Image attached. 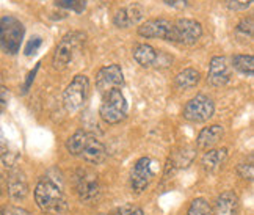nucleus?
<instances>
[{
	"mask_svg": "<svg viewBox=\"0 0 254 215\" xmlns=\"http://www.w3.org/2000/svg\"><path fill=\"white\" fill-rule=\"evenodd\" d=\"M66 149L71 155L82 157L91 165H99L107 159V151L104 143H101L94 135L85 131H77L66 142Z\"/></svg>",
	"mask_w": 254,
	"mask_h": 215,
	"instance_id": "obj_1",
	"label": "nucleus"
},
{
	"mask_svg": "<svg viewBox=\"0 0 254 215\" xmlns=\"http://www.w3.org/2000/svg\"><path fill=\"white\" fill-rule=\"evenodd\" d=\"M35 201L43 212L62 215L67 211V200L62 187L55 181L44 178L36 184Z\"/></svg>",
	"mask_w": 254,
	"mask_h": 215,
	"instance_id": "obj_2",
	"label": "nucleus"
},
{
	"mask_svg": "<svg viewBox=\"0 0 254 215\" xmlns=\"http://www.w3.org/2000/svg\"><path fill=\"white\" fill-rule=\"evenodd\" d=\"M25 28L22 22L14 16L0 17V49L9 55H14L21 49Z\"/></svg>",
	"mask_w": 254,
	"mask_h": 215,
	"instance_id": "obj_3",
	"label": "nucleus"
},
{
	"mask_svg": "<svg viewBox=\"0 0 254 215\" xmlns=\"http://www.w3.org/2000/svg\"><path fill=\"white\" fill-rule=\"evenodd\" d=\"M83 43H85V35L82 32H71L64 35L54 54L52 62L55 70H66L74 62V58L79 54Z\"/></svg>",
	"mask_w": 254,
	"mask_h": 215,
	"instance_id": "obj_4",
	"label": "nucleus"
},
{
	"mask_svg": "<svg viewBox=\"0 0 254 215\" xmlns=\"http://www.w3.org/2000/svg\"><path fill=\"white\" fill-rule=\"evenodd\" d=\"M102 96H104V99H102L101 110H99L101 118L109 124H118L124 121L129 107H127V101L120 88L110 90L109 93H105Z\"/></svg>",
	"mask_w": 254,
	"mask_h": 215,
	"instance_id": "obj_5",
	"label": "nucleus"
},
{
	"mask_svg": "<svg viewBox=\"0 0 254 215\" xmlns=\"http://www.w3.org/2000/svg\"><path fill=\"white\" fill-rule=\"evenodd\" d=\"M88 93H90V80H88V77L83 74L75 75L63 93V102L66 110L69 113L79 112L86 102Z\"/></svg>",
	"mask_w": 254,
	"mask_h": 215,
	"instance_id": "obj_6",
	"label": "nucleus"
},
{
	"mask_svg": "<svg viewBox=\"0 0 254 215\" xmlns=\"http://www.w3.org/2000/svg\"><path fill=\"white\" fill-rule=\"evenodd\" d=\"M202 36V25L194 19H178L171 22L168 41L181 44H194Z\"/></svg>",
	"mask_w": 254,
	"mask_h": 215,
	"instance_id": "obj_7",
	"label": "nucleus"
},
{
	"mask_svg": "<svg viewBox=\"0 0 254 215\" xmlns=\"http://www.w3.org/2000/svg\"><path fill=\"white\" fill-rule=\"evenodd\" d=\"M215 112V105L210 97L206 94H198L184 107V118L191 123H204L210 120Z\"/></svg>",
	"mask_w": 254,
	"mask_h": 215,
	"instance_id": "obj_8",
	"label": "nucleus"
},
{
	"mask_svg": "<svg viewBox=\"0 0 254 215\" xmlns=\"http://www.w3.org/2000/svg\"><path fill=\"white\" fill-rule=\"evenodd\" d=\"M75 189L79 193L80 200L83 201H94L101 193V184L97 174L88 168H82L75 174Z\"/></svg>",
	"mask_w": 254,
	"mask_h": 215,
	"instance_id": "obj_9",
	"label": "nucleus"
},
{
	"mask_svg": "<svg viewBox=\"0 0 254 215\" xmlns=\"http://www.w3.org/2000/svg\"><path fill=\"white\" fill-rule=\"evenodd\" d=\"M154 162L151 157H141L136 160L130 171V187L135 193H141L148 189L154 178Z\"/></svg>",
	"mask_w": 254,
	"mask_h": 215,
	"instance_id": "obj_10",
	"label": "nucleus"
},
{
	"mask_svg": "<svg viewBox=\"0 0 254 215\" xmlns=\"http://www.w3.org/2000/svg\"><path fill=\"white\" fill-rule=\"evenodd\" d=\"M124 85V74L120 65H109L99 70L96 75V86L102 94L109 93L110 90L120 88Z\"/></svg>",
	"mask_w": 254,
	"mask_h": 215,
	"instance_id": "obj_11",
	"label": "nucleus"
},
{
	"mask_svg": "<svg viewBox=\"0 0 254 215\" xmlns=\"http://www.w3.org/2000/svg\"><path fill=\"white\" fill-rule=\"evenodd\" d=\"M231 79V68L226 57H213L210 60L207 82L212 86H223Z\"/></svg>",
	"mask_w": 254,
	"mask_h": 215,
	"instance_id": "obj_12",
	"label": "nucleus"
},
{
	"mask_svg": "<svg viewBox=\"0 0 254 215\" xmlns=\"http://www.w3.org/2000/svg\"><path fill=\"white\" fill-rule=\"evenodd\" d=\"M170 30L171 22L167 19H149L138 27V35L143 38H160L168 41Z\"/></svg>",
	"mask_w": 254,
	"mask_h": 215,
	"instance_id": "obj_13",
	"label": "nucleus"
},
{
	"mask_svg": "<svg viewBox=\"0 0 254 215\" xmlns=\"http://www.w3.org/2000/svg\"><path fill=\"white\" fill-rule=\"evenodd\" d=\"M143 14H144L143 6L138 3H133V5L126 6V8H121L120 11L115 14L113 22L116 27H120V28H129L135 24H138L143 19Z\"/></svg>",
	"mask_w": 254,
	"mask_h": 215,
	"instance_id": "obj_14",
	"label": "nucleus"
},
{
	"mask_svg": "<svg viewBox=\"0 0 254 215\" xmlns=\"http://www.w3.org/2000/svg\"><path fill=\"white\" fill-rule=\"evenodd\" d=\"M6 187H8V195L14 201H21L28 195V182L25 179V174L21 170L9 171Z\"/></svg>",
	"mask_w": 254,
	"mask_h": 215,
	"instance_id": "obj_15",
	"label": "nucleus"
},
{
	"mask_svg": "<svg viewBox=\"0 0 254 215\" xmlns=\"http://www.w3.org/2000/svg\"><path fill=\"white\" fill-rule=\"evenodd\" d=\"M240 201L236 192L226 190L223 192L215 201V208L212 209V215H237Z\"/></svg>",
	"mask_w": 254,
	"mask_h": 215,
	"instance_id": "obj_16",
	"label": "nucleus"
},
{
	"mask_svg": "<svg viewBox=\"0 0 254 215\" xmlns=\"http://www.w3.org/2000/svg\"><path fill=\"white\" fill-rule=\"evenodd\" d=\"M223 134H224V129L218 124H213V126H209V128H204L199 135H198V148L201 149H209L212 148L213 144H217L221 139H223Z\"/></svg>",
	"mask_w": 254,
	"mask_h": 215,
	"instance_id": "obj_17",
	"label": "nucleus"
},
{
	"mask_svg": "<svg viewBox=\"0 0 254 215\" xmlns=\"http://www.w3.org/2000/svg\"><path fill=\"white\" fill-rule=\"evenodd\" d=\"M228 159V149L221 148V149H210L209 152L204 154V157L201 160L202 168L209 171V173H215L217 170L221 168V165L226 162Z\"/></svg>",
	"mask_w": 254,
	"mask_h": 215,
	"instance_id": "obj_18",
	"label": "nucleus"
},
{
	"mask_svg": "<svg viewBox=\"0 0 254 215\" xmlns=\"http://www.w3.org/2000/svg\"><path fill=\"white\" fill-rule=\"evenodd\" d=\"M133 58L136 60V63L144 66V68H149L155 63V58H157V51L149 46V44H136L133 47Z\"/></svg>",
	"mask_w": 254,
	"mask_h": 215,
	"instance_id": "obj_19",
	"label": "nucleus"
},
{
	"mask_svg": "<svg viewBox=\"0 0 254 215\" xmlns=\"http://www.w3.org/2000/svg\"><path fill=\"white\" fill-rule=\"evenodd\" d=\"M199 72L193 68H187V70L181 71L176 75V85H178L181 90H189V88L196 86L199 82Z\"/></svg>",
	"mask_w": 254,
	"mask_h": 215,
	"instance_id": "obj_20",
	"label": "nucleus"
},
{
	"mask_svg": "<svg viewBox=\"0 0 254 215\" xmlns=\"http://www.w3.org/2000/svg\"><path fill=\"white\" fill-rule=\"evenodd\" d=\"M234 68L245 75H253L254 72V58L253 55H234L232 58Z\"/></svg>",
	"mask_w": 254,
	"mask_h": 215,
	"instance_id": "obj_21",
	"label": "nucleus"
},
{
	"mask_svg": "<svg viewBox=\"0 0 254 215\" xmlns=\"http://www.w3.org/2000/svg\"><path fill=\"white\" fill-rule=\"evenodd\" d=\"M187 215H212V208L204 198H196L191 201Z\"/></svg>",
	"mask_w": 254,
	"mask_h": 215,
	"instance_id": "obj_22",
	"label": "nucleus"
},
{
	"mask_svg": "<svg viewBox=\"0 0 254 215\" xmlns=\"http://www.w3.org/2000/svg\"><path fill=\"white\" fill-rule=\"evenodd\" d=\"M57 6H62L64 9H72L75 13H82L86 8L85 0H55Z\"/></svg>",
	"mask_w": 254,
	"mask_h": 215,
	"instance_id": "obj_23",
	"label": "nucleus"
},
{
	"mask_svg": "<svg viewBox=\"0 0 254 215\" xmlns=\"http://www.w3.org/2000/svg\"><path fill=\"white\" fill-rule=\"evenodd\" d=\"M237 35H240L242 38H253V16H248L245 19H242L240 24L236 28Z\"/></svg>",
	"mask_w": 254,
	"mask_h": 215,
	"instance_id": "obj_24",
	"label": "nucleus"
},
{
	"mask_svg": "<svg viewBox=\"0 0 254 215\" xmlns=\"http://www.w3.org/2000/svg\"><path fill=\"white\" fill-rule=\"evenodd\" d=\"M110 215H144L143 209L140 206H136V204H124V206L115 209Z\"/></svg>",
	"mask_w": 254,
	"mask_h": 215,
	"instance_id": "obj_25",
	"label": "nucleus"
},
{
	"mask_svg": "<svg viewBox=\"0 0 254 215\" xmlns=\"http://www.w3.org/2000/svg\"><path fill=\"white\" fill-rule=\"evenodd\" d=\"M253 0H224L226 6L231 11H242V9H247L251 5Z\"/></svg>",
	"mask_w": 254,
	"mask_h": 215,
	"instance_id": "obj_26",
	"label": "nucleus"
},
{
	"mask_svg": "<svg viewBox=\"0 0 254 215\" xmlns=\"http://www.w3.org/2000/svg\"><path fill=\"white\" fill-rule=\"evenodd\" d=\"M239 174H240V178H243V179L253 181V176H254V167H253V162L239 165Z\"/></svg>",
	"mask_w": 254,
	"mask_h": 215,
	"instance_id": "obj_27",
	"label": "nucleus"
},
{
	"mask_svg": "<svg viewBox=\"0 0 254 215\" xmlns=\"http://www.w3.org/2000/svg\"><path fill=\"white\" fill-rule=\"evenodd\" d=\"M41 44H43V40H41L40 36L32 38V40L28 41L27 46H25V55H33V54H36L38 49L41 47Z\"/></svg>",
	"mask_w": 254,
	"mask_h": 215,
	"instance_id": "obj_28",
	"label": "nucleus"
},
{
	"mask_svg": "<svg viewBox=\"0 0 254 215\" xmlns=\"http://www.w3.org/2000/svg\"><path fill=\"white\" fill-rule=\"evenodd\" d=\"M2 215H30V212L17 206H5L2 209Z\"/></svg>",
	"mask_w": 254,
	"mask_h": 215,
	"instance_id": "obj_29",
	"label": "nucleus"
},
{
	"mask_svg": "<svg viewBox=\"0 0 254 215\" xmlns=\"http://www.w3.org/2000/svg\"><path fill=\"white\" fill-rule=\"evenodd\" d=\"M8 99H9V94H8V90L6 88L0 83V112H2L5 107H6V104H8Z\"/></svg>",
	"mask_w": 254,
	"mask_h": 215,
	"instance_id": "obj_30",
	"label": "nucleus"
},
{
	"mask_svg": "<svg viewBox=\"0 0 254 215\" xmlns=\"http://www.w3.org/2000/svg\"><path fill=\"white\" fill-rule=\"evenodd\" d=\"M167 2V5L176 8V9H184V8H187V0H165Z\"/></svg>",
	"mask_w": 254,
	"mask_h": 215,
	"instance_id": "obj_31",
	"label": "nucleus"
},
{
	"mask_svg": "<svg viewBox=\"0 0 254 215\" xmlns=\"http://www.w3.org/2000/svg\"><path fill=\"white\" fill-rule=\"evenodd\" d=\"M38 68H40V65H36L35 66V70L28 74V77H27V82H25V85H24V91H27L28 88H30V85H32V82H33V79H35V75H36V71H38Z\"/></svg>",
	"mask_w": 254,
	"mask_h": 215,
	"instance_id": "obj_32",
	"label": "nucleus"
},
{
	"mask_svg": "<svg viewBox=\"0 0 254 215\" xmlns=\"http://www.w3.org/2000/svg\"><path fill=\"white\" fill-rule=\"evenodd\" d=\"M0 193H2V187H0Z\"/></svg>",
	"mask_w": 254,
	"mask_h": 215,
	"instance_id": "obj_33",
	"label": "nucleus"
},
{
	"mask_svg": "<svg viewBox=\"0 0 254 215\" xmlns=\"http://www.w3.org/2000/svg\"><path fill=\"white\" fill-rule=\"evenodd\" d=\"M0 215H2V209H0Z\"/></svg>",
	"mask_w": 254,
	"mask_h": 215,
	"instance_id": "obj_34",
	"label": "nucleus"
}]
</instances>
